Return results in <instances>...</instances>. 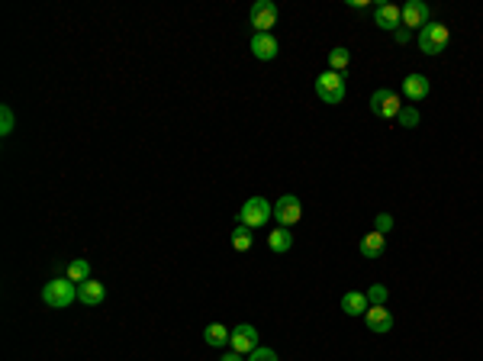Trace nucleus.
I'll list each match as a JSON object with an SVG mask.
<instances>
[{"mask_svg": "<svg viewBox=\"0 0 483 361\" xmlns=\"http://www.w3.org/2000/svg\"><path fill=\"white\" fill-rule=\"evenodd\" d=\"M268 245H271V252H290L293 249L290 229H284V226H274V229L268 233Z\"/></svg>", "mask_w": 483, "mask_h": 361, "instance_id": "18", "label": "nucleus"}, {"mask_svg": "<svg viewBox=\"0 0 483 361\" xmlns=\"http://www.w3.org/2000/svg\"><path fill=\"white\" fill-rule=\"evenodd\" d=\"M348 62H351V55H348V48L345 46H339V48H332V52H329V71H345V68H348Z\"/></svg>", "mask_w": 483, "mask_h": 361, "instance_id": "21", "label": "nucleus"}, {"mask_svg": "<svg viewBox=\"0 0 483 361\" xmlns=\"http://www.w3.org/2000/svg\"><path fill=\"white\" fill-rule=\"evenodd\" d=\"M219 361H245V355H238V352H232V348H229V352L222 355Z\"/></svg>", "mask_w": 483, "mask_h": 361, "instance_id": "28", "label": "nucleus"}, {"mask_svg": "<svg viewBox=\"0 0 483 361\" xmlns=\"http://www.w3.org/2000/svg\"><path fill=\"white\" fill-rule=\"evenodd\" d=\"M42 300L46 306L52 310H64V306H72V300H78V284L72 278H58V281H48L42 287Z\"/></svg>", "mask_w": 483, "mask_h": 361, "instance_id": "1", "label": "nucleus"}, {"mask_svg": "<svg viewBox=\"0 0 483 361\" xmlns=\"http://www.w3.org/2000/svg\"><path fill=\"white\" fill-rule=\"evenodd\" d=\"M103 297H107V287H103L100 281H84V284H78V300L81 304H88V306H97V304H103Z\"/></svg>", "mask_w": 483, "mask_h": 361, "instance_id": "15", "label": "nucleus"}, {"mask_svg": "<svg viewBox=\"0 0 483 361\" xmlns=\"http://www.w3.org/2000/svg\"><path fill=\"white\" fill-rule=\"evenodd\" d=\"M371 110L374 116H383V120H396L400 116V110H403V104H400V94L390 88H381L371 94Z\"/></svg>", "mask_w": 483, "mask_h": 361, "instance_id": "5", "label": "nucleus"}, {"mask_svg": "<svg viewBox=\"0 0 483 361\" xmlns=\"http://www.w3.org/2000/svg\"><path fill=\"white\" fill-rule=\"evenodd\" d=\"M252 245H254L252 229L238 223V226H236V233H232V249H236V252H252Z\"/></svg>", "mask_w": 483, "mask_h": 361, "instance_id": "19", "label": "nucleus"}, {"mask_svg": "<svg viewBox=\"0 0 483 361\" xmlns=\"http://www.w3.org/2000/svg\"><path fill=\"white\" fill-rule=\"evenodd\" d=\"M367 310H371V300H367V294H361V290H348V294L341 297V313L345 316H365Z\"/></svg>", "mask_w": 483, "mask_h": 361, "instance_id": "14", "label": "nucleus"}, {"mask_svg": "<svg viewBox=\"0 0 483 361\" xmlns=\"http://www.w3.org/2000/svg\"><path fill=\"white\" fill-rule=\"evenodd\" d=\"M393 39L400 42V46H406V42H409V29H406V26H400V29L393 32Z\"/></svg>", "mask_w": 483, "mask_h": 361, "instance_id": "27", "label": "nucleus"}, {"mask_svg": "<svg viewBox=\"0 0 483 361\" xmlns=\"http://www.w3.org/2000/svg\"><path fill=\"white\" fill-rule=\"evenodd\" d=\"M203 339H206V346H213V348H226L229 346V339H232V332L222 326V322H210L203 329Z\"/></svg>", "mask_w": 483, "mask_h": 361, "instance_id": "17", "label": "nucleus"}, {"mask_svg": "<svg viewBox=\"0 0 483 361\" xmlns=\"http://www.w3.org/2000/svg\"><path fill=\"white\" fill-rule=\"evenodd\" d=\"M403 94H406V100H426L428 94H432V84H428V78L426 74H409V78H403Z\"/></svg>", "mask_w": 483, "mask_h": 361, "instance_id": "13", "label": "nucleus"}, {"mask_svg": "<svg viewBox=\"0 0 483 361\" xmlns=\"http://www.w3.org/2000/svg\"><path fill=\"white\" fill-rule=\"evenodd\" d=\"M271 217H274V203H268L264 197H252V200H245L242 203V210H238V223L248 226V229H261V226H268Z\"/></svg>", "mask_w": 483, "mask_h": 361, "instance_id": "2", "label": "nucleus"}, {"mask_svg": "<svg viewBox=\"0 0 483 361\" xmlns=\"http://www.w3.org/2000/svg\"><path fill=\"white\" fill-rule=\"evenodd\" d=\"M68 278H72L74 284L90 281V261H84V258H74L72 265H68Z\"/></svg>", "mask_w": 483, "mask_h": 361, "instance_id": "20", "label": "nucleus"}, {"mask_svg": "<svg viewBox=\"0 0 483 361\" xmlns=\"http://www.w3.org/2000/svg\"><path fill=\"white\" fill-rule=\"evenodd\" d=\"M448 39H451L448 26L428 23L426 29H419V48H422V55H442L444 46H448Z\"/></svg>", "mask_w": 483, "mask_h": 361, "instance_id": "4", "label": "nucleus"}, {"mask_svg": "<svg viewBox=\"0 0 483 361\" xmlns=\"http://www.w3.org/2000/svg\"><path fill=\"white\" fill-rule=\"evenodd\" d=\"M229 348L238 355H252L254 348H258V329L248 326V322L236 326V329H232V339H229Z\"/></svg>", "mask_w": 483, "mask_h": 361, "instance_id": "8", "label": "nucleus"}, {"mask_svg": "<svg viewBox=\"0 0 483 361\" xmlns=\"http://www.w3.org/2000/svg\"><path fill=\"white\" fill-rule=\"evenodd\" d=\"M248 26L254 32H271V26H278V7L271 0H258L248 13Z\"/></svg>", "mask_w": 483, "mask_h": 361, "instance_id": "6", "label": "nucleus"}, {"mask_svg": "<svg viewBox=\"0 0 483 361\" xmlns=\"http://www.w3.org/2000/svg\"><path fill=\"white\" fill-rule=\"evenodd\" d=\"M428 23H432V10H428L422 0H406V7H403L406 29H426Z\"/></svg>", "mask_w": 483, "mask_h": 361, "instance_id": "9", "label": "nucleus"}, {"mask_svg": "<svg viewBox=\"0 0 483 361\" xmlns=\"http://www.w3.org/2000/svg\"><path fill=\"white\" fill-rule=\"evenodd\" d=\"M396 123H400L403 129H416V126H419V110L403 107V110H400V116H396Z\"/></svg>", "mask_w": 483, "mask_h": 361, "instance_id": "22", "label": "nucleus"}, {"mask_svg": "<svg viewBox=\"0 0 483 361\" xmlns=\"http://www.w3.org/2000/svg\"><path fill=\"white\" fill-rule=\"evenodd\" d=\"M10 132H13V110L0 107V136H10Z\"/></svg>", "mask_w": 483, "mask_h": 361, "instance_id": "23", "label": "nucleus"}, {"mask_svg": "<svg viewBox=\"0 0 483 361\" xmlns=\"http://www.w3.org/2000/svg\"><path fill=\"white\" fill-rule=\"evenodd\" d=\"M374 23L381 26L383 32H396L403 26V7H396V4H381V7L374 10Z\"/></svg>", "mask_w": 483, "mask_h": 361, "instance_id": "10", "label": "nucleus"}, {"mask_svg": "<svg viewBox=\"0 0 483 361\" xmlns=\"http://www.w3.org/2000/svg\"><path fill=\"white\" fill-rule=\"evenodd\" d=\"M358 252L365 258H381L383 252H387V236H381V233H367L365 239L358 242Z\"/></svg>", "mask_w": 483, "mask_h": 361, "instance_id": "16", "label": "nucleus"}, {"mask_svg": "<svg viewBox=\"0 0 483 361\" xmlns=\"http://www.w3.org/2000/svg\"><path fill=\"white\" fill-rule=\"evenodd\" d=\"M390 229H393V217H390V213H377V219H374V233L387 236Z\"/></svg>", "mask_w": 483, "mask_h": 361, "instance_id": "25", "label": "nucleus"}, {"mask_svg": "<svg viewBox=\"0 0 483 361\" xmlns=\"http://www.w3.org/2000/svg\"><path fill=\"white\" fill-rule=\"evenodd\" d=\"M278 52H280V46L271 32H254L252 36V55L258 58V62H271V58H278Z\"/></svg>", "mask_w": 483, "mask_h": 361, "instance_id": "11", "label": "nucleus"}, {"mask_svg": "<svg viewBox=\"0 0 483 361\" xmlns=\"http://www.w3.org/2000/svg\"><path fill=\"white\" fill-rule=\"evenodd\" d=\"M316 97L329 107L341 104V100H345V78H341L339 71H322L316 78Z\"/></svg>", "mask_w": 483, "mask_h": 361, "instance_id": "3", "label": "nucleus"}, {"mask_svg": "<svg viewBox=\"0 0 483 361\" xmlns=\"http://www.w3.org/2000/svg\"><path fill=\"white\" fill-rule=\"evenodd\" d=\"M274 217H278V226H284V229L297 226V223L303 219V207H300V200H297L293 193L280 197V200L274 203Z\"/></svg>", "mask_w": 483, "mask_h": 361, "instance_id": "7", "label": "nucleus"}, {"mask_svg": "<svg viewBox=\"0 0 483 361\" xmlns=\"http://www.w3.org/2000/svg\"><path fill=\"white\" fill-rule=\"evenodd\" d=\"M365 322H367V329L377 332V336H383V332L393 329V316H390L387 306H371L365 313Z\"/></svg>", "mask_w": 483, "mask_h": 361, "instance_id": "12", "label": "nucleus"}, {"mask_svg": "<svg viewBox=\"0 0 483 361\" xmlns=\"http://www.w3.org/2000/svg\"><path fill=\"white\" fill-rule=\"evenodd\" d=\"M248 361H278V352H271V348H254L248 355Z\"/></svg>", "mask_w": 483, "mask_h": 361, "instance_id": "26", "label": "nucleus"}, {"mask_svg": "<svg viewBox=\"0 0 483 361\" xmlns=\"http://www.w3.org/2000/svg\"><path fill=\"white\" fill-rule=\"evenodd\" d=\"M367 300H371V306H383L387 304V287H383V284H374V287L367 290Z\"/></svg>", "mask_w": 483, "mask_h": 361, "instance_id": "24", "label": "nucleus"}]
</instances>
